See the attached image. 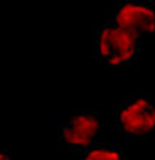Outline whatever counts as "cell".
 <instances>
[{
	"label": "cell",
	"instance_id": "obj_1",
	"mask_svg": "<svg viewBox=\"0 0 155 160\" xmlns=\"http://www.w3.org/2000/svg\"><path fill=\"white\" fill-rule=\"evenodd\" d=\"M142 48V35L106 19L93 28V56L109 68L134 67Z\"/></svg>",
	"mask_w": 155,
	"mask_h": 160
},
{
	"label": "cell",
	"instance_id": "obj_2",
	"mask_svg": "<svg viewBox=\"0 0 155 160\" xmlns=\"http://www.w3.org/2000/svg\"><path fill=\"white\" fill-rule=\"evenodd\" d=\"M115 126L128 143L155 137V98L147 94H131L116 104Z\"/></svg>",
	"mask_w": 155,
	"mask_h": 160
},
{
	"label": "cell",
	"instance_id": "obj_3",
	"mask_svg": "<svg viewBox=\"0 0 155 160\" xmlns=\"http://www.w3.org/2000/svg\"><path fill=\"white\" fill-rule=\"evenodd\" d=\"M103 120L96 110H73L58 126V142L66 152L81 156L101 143Z\"/></svg>",
	"mask_w": 155,
	"mask_h": 160
},
{
	"label": "cell",
	"instance_id": "obj_4",
	"mask_svg": "<svg viewBox=\"0 0 155 160\" xmlns=\"http://www.w3.org/2000/svg\"><path fill=\"white\" fill-rule=\"evenodd\" d=\"M106 18L139 35H155V2L151 0L118 2Z\"/></svg>",
	"mask_w": 155,
	"mask_h": 160
},
{
	"label": "cell",
	"instance_id": "obj_5",
	"mask_svg": "<svg viewBox=\"0 0 155 160\" xmlns=\"http://www.w3.org/2000/svg\"><path fill=\"white\" fill-rule=\"evenodd\" d=\"M79 160H128L125 152L116 143L101 142L79 156Z\"/></svg>",
	"mask_w": 155,
	"mask_h": 160
},
{
	"label": "cell",
	"instance_id": "obj_6",
	"mask_svg": "<svg viewBox=\"0 0 155 160\" xmlns=\"http://www.w3.org/2000/svg\"><path fill=\"white\" fill-rule=\"evenodd\" d=\"M0 160H15V159L12 157V154L9 152H2V154H0Z\"/></svg>",
	"mask_w": 155,
	"mask_h": 160
}]
</instances>
